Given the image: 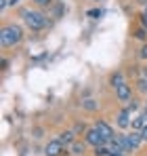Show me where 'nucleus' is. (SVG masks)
Here are the masks:
<instances>
[{"instance_id": "1", "label": "nucleus", "mask_w": 147, "mask_h": 156, "mask_svg": "<svg viewBox=\"0 0 147 156\" xmlns=\"http://www.w3.org/2000/svg\"><path fill=\"white\" fill-rule=\"evenodd\" d=\"M23 38H25L23 27L19 26V23H15V21L4 23L2 30H0V42H2V49H15V47H19V44L23 42Z\"/></svg>"}, {"instance_id": "2", "label": "nucleus", "mask_w": 147, "mask_h": 156, "mask_svg": "<svg viewBox=\"0 0 147 156\" xmlns=\"http://www.w3.org/2000/svg\"><path fill=\"white\" fill-rule=\"evenodd\" d=\"M19 17L23 19L25 26L29 27V30H34V32H40V30H44V27L50 26L46 13H42L40 9H32V6L21 9V11H19Z\"/></svg>"}, {"instance_id": "3", "label": "nucleus", "mask_w": 147, "mask_h": 156, "mask_svg": "<svg viewBox=\"0 0 147 156\" xmlns=\"http://www.w3.org/2000/svg\"><path fill=\"white\" fill-rule=\"evenodd\" d=\"M84 141H86L88 146H93V148H97V146H107V144H109V139H107L97 127H88V131L84 133Z\"/></svg>"}, {"instance_id": "4", "label": "nucleus", "mask_w": 147, "mask_h": 156, "mask_svg": "<svg viewBox=\"0 0 147 156\" xmlns=\"http://www.w3.org/2000/svg\"><path fill=\"white\" fill-rule=\"evenodd\" d=\"M72 152L67 150V146H63L59 139H50L44 146V156H70Z\"/></svg>"}, {"instance_id": "5", "label": "nucleus", "mask_w": 147, "mask_h": 156, "mask_svg": "<svg viewBox=\"0 0 147 156\" xmlns=\"http://www.w3.org/2000/svg\"><path fill=\"white\" fill-rule=\"evenodd\" d=\"M116 91V99L120 101V104H128V101H132V93H135V89H132V84L130 82H122L120 87H116L114 89Z\"/></svg>"}, {"instance_id": "6", "label": "nucleus", "mask_w": 147, "mask_h": 156, "mask_svg": "<svg viewBox=\"0 0 147 156\" xmlns=\"http://www.w3.org/2000/svg\"><path fill=\"white\" fill-rule=\"evenodd\" d=\"M130 122H132L130 112H128V108L124 105V108H120V110L116 112V127H120V129H130Z\"/></svg>"}, {"instance_id": "7", "label": "nucleus", "mask_w": 147, "mask_h": 156, "mask_svg": "<svg viewBox=\"0 0 147 156\" xmlns=\"http://www.w3.org/2000/svg\"><path fill=\"white\" fill-rule=\"evenodd\" d=\"M57 139H59L63 146H72L74 141L78 139V135L74 133V129H65V131H61V133L57 135Z\"/></svg>"}, {"instance_id": "8", "label": "nucleus", "mask_w": 147, "mask_h": 156, "mask_svg": "<svg viewBox=\"0 0 147 156\" xmlns=\"http://www.w3.org/2000/svg\"><path fill=\"white\" fill-rule=\"evenodd\" d=\"M126 137H128V144L132 146V150L137 152V150L141 148V144H143V137H141V131H130V133H126Z\"/></svg>"}, {"instance_id": "9", "label": "nucleus", "mask_w": 147, "mask_h": 156, "mask_svg": "<svg viewBox=\"0 0 147 156\" xmlns=\"http://www.w3.org/2000/svg\"><path fill=\"white\" fill-rule=\"evenodd\" d=\"M86 146H88V144H86L84 139H82V141L76 139L72 146H70V152H72L74 156H84V154H86Z\"/></svg>"}, {"instance_id": "10", "label": "nucleus", "mask_w": 147, "mask_h": 156, "mask_svg": "<svg viewBox=\"0 0 147 156\" xmlns=\"http://www.w3.org/2000/svg\"><path fill=\"white\" fill-rule=\"evenodd\" d=\"M95 127H97V129L101 131V133H103V135H105V137H107L109 141H111V139L116 137V133H114V129H111V127H109V125H107L105 120H95Z\"/></svg>"}, {"instance_id": "11", "label": "nucleus", "mask_w": 147, "mask_h": 156, "mask_svg": "<svg viewBox=\"0 0 147 156\" xmlns=\"http://www.w3.org/2000/svg\"><path fill=\"white\" fill-rule=\"evenodd\" d=\"M132 38L139 42H147V27L145 26H137L132 30Z\"/></svg>"}, {"instance_id": "12", "label": "nucleus", "mask_w": 147, "mask_h": 156, "mask_svg": "<svg viewBox=\"0 0 147 156\" xmlns=\"http://www.w3.org/2000/svg\"><path fill=\"white\" fill-rule=\"evenodd\" d=\"M122 82H126V76H124V72L122 70H118V72H114L111 76H109V84L116 89V87H120Z\"/></svg>"}, {"instance_id": "13", "label": "nucleus", "mask_w": 147, "mask_h": 156, "mask_svg": "<svg viewBox=\"0 0 147 156\" xmlns=\"http://www.w3.org/2000/svg\"><path fill=\"white\" fill-rule=\"evenodd\" d=\"M114 139H116V141L122 146V150L126 152V154H132V152H135V150H132V146L128 144V137H126V135H116Z\"/></svg>"}, {"instance_id": "14", "label": "nucleus", "mask_w": 147, "mask_h": 156, "mask_svg": "<svg viewBox=\"0 0 147 156\" xmlns=\"http://www.w3.org/2000/svg\"><path fill=\"white\" fill-rule=\"evenodd\" d=\"M82 110H84V112H97L99 110V101L97 99H82Z\"/></svg>"}, {"instance_id": "15", "label": "nucleus", "mask_w": 147, "mask_h": 156, "mask_svg": "<svg viewBox=\"0 0 147 156\" xmlns=\"http://www.w3.org/2000/svg\"><path fill=\"white\" fill-rule=\"evenodd\" d=\"M93 154L95 156H111V152H109V146H97Z\"/></svg>"}, {"instance_id": "16", "label": "nucleus", "mask_w": 147, "mask_h": 156, "mask_svg": "<svg viewBox=\"0 0 147 156\" xmlns=\"http://www.w3.org/2000/svg\"><path fill=\"white\" fill-rule=\"evenodd\" d=\"M72 129H74V133H76V135H84V133H86V131H88V127H86V125H84V122H80V120H78V122H76V125H74Z\"/></svg>"}, {"instance_id": "17", "label": "nucleus", "mask_w": 147, "mask_h": 156, "mask_svg": "<svg viewBox=\"0 0 147 156\" xmlns=\"http://www.w3.org/2000/svg\"><path fill=\"white\" fill-rule=\"evenodd\" d=\"M34 4H36L38 9H50V6L55 4V0H34Z\"/></svg>"}, {"instance_id": "18", "label": "nucleus", "mask_w": 147, "mask_h": 156, "mask_svg": "<svg viewBox=\"0 0 147 156\" xmlns=\"http://www.w3.org/2000/svg\"><path fill=\"white\" fill-rule=\"evenodd\" d=\"M86 15L91 19H99V17H103V11L101 9H91V11H86Z\"/></svg>"}, {"instance_id": "19", "label": "nucleus", "mask_w": 147, "mask_h": 156, "mask_svg": "<svg viewBox=\"0 0 147 156\" xmlns=\"http://www.w3.org/2000/svg\"><path fill=\"white\" fill-rule=\"evenodd\" d=\"M139 59L141 61H147V42H143L141 49H139Z\"/></svg>"}, {"instance_id": "20", "label": "nucleus", "mask_w": 147, "mask_h": 156, "mask_svg": "<svg viewBox=\"0 0 147 156\" xmlns=\"http://www.w3.org/2000/svg\"><path fill=\"white\" fill-rule=\"evenodd\" d=\"M137 89L143 91V93H147V78H139V80H137Z\"/></svg>"}, {"instance_id": "21", "label": "nucleus", "mask_w": 147, "mask_h": 156, "mask_svg": "<svg viewBox=\"0 0 147 156\" xmlns=\"http://www.w3.org/2000/svg\"><path fill=\"white\" fill-rule=\"evenodd\" d=\"M9 4H11V0H0V11H4Z\"/></svg>"}, {"instance_id": "22", "label": "nucleus", "mask_w": 147, "mask_h": 156, "mask_svg": "<svg viewBox=\"0 0 147 156\" xmlns=\"http://www.w3.org/2000/svg\"><path fill=\"white\" fill-rule=\"evenodd\" d=\"M6 68H9V59L4 57V59H2V72H6Z\"/></svg>"}, {"instance_id": "23", "label": "nucleus", "mask_w": 147, "mask_h": 156, "mask_svg": "<svg viewBox=\"0 0 147 156\" xmlns=\"http://www.w3.org/2000/svg\"><path fill=\"white\" fill-rule=\"evenodd\" d=\"M141 76L147 78V63H145V66H141Z\"/></svg>"}, {"instance_id": "24", "label": "nucleus", "mask_w": 147, "mask_h": 156, "mask_svg": "<svg viewBox=\"0 0 147 156\" xmlns=\"http://www.w3.org/2000/svg\"><path fill=\"white\" fill-rule=\"evenodd\" d=\"M135 2H137L139 6H143V9H145V6H147V0H135Z\"/></svg>"}, {"instance_id": "25", "label": "nucleus", "mask_w": 147, "mask_h": 156, "mask_svg": "<svg viewBox=\"0 0 147 156\" xmlns=\"http://www.w3.org/2000/svg\"><path fill=\"white\" fill-rule=\"evenodd\" d=\"M141 137H143V141H147V127L141 131Z\"/></svg>"}, {"instance_id": "26", "label": "nucleus", "mask_w": 147, "mask_h": 156, "mask_svg": "<svg viewBox=\"0 0 147 156\" xmlns=\"http://www.w3.org/2000/svg\"><path fill=\"white\" fill-rule=\"evenodd\" d=\"M17 2H19V0H11V4H13V6H15V4H17Z\"/></svg>"}, {"instance_id": "27", "label": "nucleus", "mask_w": 147, "mask_h": 156, "mask_svg": "<svg viewBox=\"0 0 147 156\" xmlns=\"http://www.w3.org/2000/svg\"><path fill=\"white\" fill-rule=\"evenodd\" d=\"M143 108H145V112H147V99H145V104H143Z\"/></svg>"}, {"instance_id": "28", "label": "nucleus", "mask_w": 147, "mask_h": 156, "mask_svg": "<svg viewBox=\"0 0 147 156\" xmlns=\"http://www.w3.org/2000/svg\"><path fill=\"white\" fill-rule=\"evenodd\" d=\"M143 13H145V15H147V6H145V9H143Z\"/></svg>"}, {"instance_id": "29", "label": "nucleus", "mask_w": 147, "mask_h": 156, "mask_svg": "<svg viewBox=\"0 0 147 156\" xmlns=\"http://www.w3.org/2000/svg\"><path fill=\"white\" fill-rule=\"evenodd\" d=\"M91 2H99V0H91Z\"/></svg>"}, {"instance_id": "30", "label": "nucleus", "mask_w": 147, "mask_h": 156, "mask_svg": "<svg viewBox=\"0 0 147 156\" xmlns=\"http://www.w3.org/2000/svg\"><path fill=\"white\" fill-rule=\"evenodd\" d=\"M122 2H128V0H122Z\"/></svg>"}]
</instances>
